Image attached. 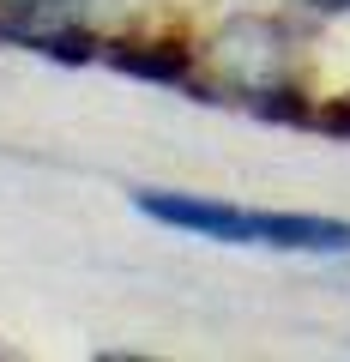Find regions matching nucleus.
<instances>
[{
  "label": "nucleus",
  "mask_w": 350,
  "mask_h": 362,
  "mask_svg": "<svg viewBox=\"0 0 350 362\" xmlns=\"http://www.w3.org/2000/svg\"><path fill=\"white\" fill-rule=\"evenodd\" d=\"M139 211L169 230H187L199 242L223 247H272V254H350V223L344 218H314V211H254L230 199H199V194H139Z\"/></svg>",
  "instance_id": "obj_1"
},
{
  "label": "nucleus",
  "mask_w": 350,
  "mask_h": 362,
  "mask_svg": "<svg viewBox=\"0 0 350 362\" xmlns=\"http://www.w3.org/2000/svg\"><path fill=\"white\" fill-rule=\"evenodd\" d=\"M320 13H350V0H314Z\"/></svg>",
  "instance_id": "obj_2"
}]
</instances>
